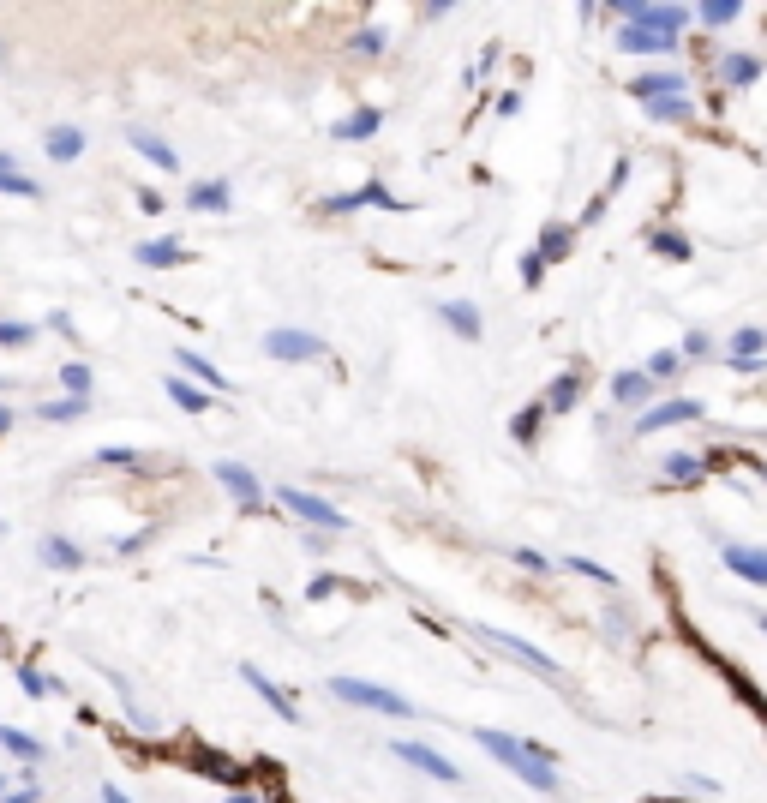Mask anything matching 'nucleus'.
Returning a JSON list of instances; mask_svg holds the SVG:
<instances>
[{"label":"nucleus","instance_id":"nucleus-1","mask_svg":"<svg viewBox=\"0 0 767 803\" xmlns=\"http://www.w3.org/2000/svg\"><path fill=\"white\" fill-rule=\"evenodd\" d=\"M474 744H480L498 768H510L522 786L558 798V762H552L546 744H534V738H510V732H498V726H474Z\"/></svg>","mask_w":767,"mask_h":803},{"label":"nucleus","instance_id":"nucleus-2","mask_svg":"<svg viewBox=\"0 0 767 803\" xmlns=\"http://www.w3.org/2000/svg\"><path fill=\"white\" fill-rule=\"evenodd\" d=\"M330 696H336V702H348V708L384 714V720H414V714H420L408 696H396L390 684H372V678H330Z\"/></svg>","mask_w":767,"mask_h":803},{"label":"nucleus","instance_id":"nucleus-3","mask_svg":"<svg viewBox=\"0 0 767 803\" xmlns=\"http://www.w3.org/2000/svg\"><path fill=\"white\" fill-rule=\"evenodd\" d=\"M276 504H282L294 522H306L312 534H348V528H354L348 510H336L330 498H318V492H306V486H276Z\"/></svg>","mask_w":767,"mask_h":803},{"label":"nucleus","instance_id":"nucleus-4","mask_svg":"<svg viewBox=\"0 0 767 803\" xmlns=\"http://www.w3.org/2000/svg\"><path fill=\"white\" fill-rule=\"evenodd\" d=\"M486 648H498L504 660H516V666H528L534 678H546V684H564V666L552 660V654H540L534 642H522V636H510V630H498V624H468Z\"/></svg>","mask_w":767,"mask_h":803},{"label":"nucleus","instance_id":"nucleus-5","mask_svg":"<svg viewBox=\"0 0 767 803\" xmlns=\"http://www.w3.org/2000/svg\"><path fill=\"white\" fill-rule=\"evenodd\" d=\"M264 354L282 360V366H306V360H324V336H318V330H294V324H282V330L264 336Z\"/></svg>","mask_w":767,"mask_h":803},{"label":"nucleus","instance_id":"nucleus-6","mask_svg":"<svg viewBox=\"0 0 767 803\" xmlns=\"http://www.w3.org/2000/svg\"><path fill=\"white\" fill-rule=\"evenodd\" d=\"M210 474H216V486H222L240 510H264V504H270V492L258 486V474H252L246 462H210Z\"/></svg>","mask_w":767,"mask_h":803},{"label":"nucleus","instance_id":"nucleus-7","mask_svg":"<svg viewBox=\"0 0 767 803\" xmlns=\"http://www.w3.org/2000/svg\"><path fill=\"white\" fill-rule=\"evenodd\" d=\"M624 24H654V30H666V36H678L696 12L690 6H660V0H624V6H612Z\"/></svg>","mask_w":767,"mask_h":803},{"label":"nucleus","instance_id":"nucleus-8","mask_svg":"<svg viewBox=\"0 0 767 803\" xmlns=\"http://www.w3.org/2000/svg\"><path fill=\"white\" fill-rule=\"evenodd\" d=\"M390 756H396V762H408V768H420V774H432V780H444V786H456V780H462V768H456L450 756H438L432 744L396 738V744H390Z\"/></svg>","mask_w":767,"mask_h":803},{"label":"nucleus","instance_id":"nucleus-9","mask_svg":"<svg viewBox=\"0 0 767 803\" xmlns=\"http://www.w3.org/2000/svg\"><path fill=\"white\" fill-rule=\"evenodd\" d=\"M690 420H702V402H696V396H672V402H654L648 414H636V432L654 438V432H666V426H690Z\"/></svg>","mask_w":767,"mask_h":803},{"label":"nucleus","instance_id":"nucleus-10","mask_svg":"<svg viewBox=\"0 0 767 803\" xmlns=\"http://www.w3.org/2000/svg\"><path fill=\"white\" fill-rule=\"evenodd\" d=\"M630 96H642V102H666V96H690V72H678V66H654V72L630 78Z\"/></svg>","mask_w":767,"mask_h":803},{"label":"nucleus","instance_id":"nucleus-11","mask_svg":"<svg viewBox=\"0 0 767 803\" xmlns=\"http://www.w3.org/2000/svg\"><path fill=\"white\" fill-rule=\"evenodd\" d=\"M582 396H588V378H582V366H564V372L546 384V396H540V402H546V414L558 420V414H576V408H582Z\"/></svg>","mask_w":767,"mask_h":803},{"label":"nucleus","instance_id":"nucleus-12","mask_svg":"<svg viewBox=\"0 0 767 803\" xmlns=\"http://www.w3.org/2000/svg\"><path fill=\"white\" fill-rule=\"evenodd\" d=\"M762 348H767V330L762 324H744V330L726 342V366H732V372H767Z\"/></svg>","mask_w":767,"mask_h":803},{"label":"nucleus","instance_id":"nucleus-13","mask_svg":"<svg viewBox=\"0 0 767 803\" xmlns=\"http://www.w3.org/2000/svg\"><path fill=\"white\" fill-rule=\"evenodd\" d=\"M240 684H252L258 696H264V708L276 714V720H288V726H300V708H294V690H282L276 678H264L258 666H240Z\"/></svg>","mask_w":767,"mask_h":803},{"label":"nucleus","instance_id":"nucleus-14","mask_svg":"<svg viewBox=\"0 0 767 803\" xmlns=\"http://www.w3.org/2000/svg\"><path fill=\"white\" fill-rule=\"evenodd\" d=\"M654 390H660V384H654L642 366H630V372H618V378H612V402H618V408H636V414H648V408H654Z\"/></svg>","mask_w":767,"mask_h":803},{"label":"nucleus","instance_id":"nucleus-15","mask_svg":"<svg viewBox=\"0 0 767 803\" xmlns=\"http://www.w3.org/2000/svg\"><path fill=\"white\" fill-rule=\"evenodd\" d=\"M126 144H132L144 162H156L162 174H180V156H174V144H168L162 132H150V126H126Z\"/></svg>","mask_w":767,"mask_h":803},{"label":"nucleus","instance_id":"nucleus-16","mask_svg":"<svg viewBox=\"0 0 767 803\" xmlns=\"http://www.w3.org/2000/svg\"><path fill=\"white\" fill-rule=\"evenodd\" d=\"M432 318H444L462 342H480V336H486V318H480V306H474V300H438V306H432Z\"/></svg>","mask_w":767,"mask_h":803},{"label":"nucleus","instance_id":"nucleus-17","mask_svg":"<svg viewBox=\"0 0 767 803\" xmlns=\"http://www.w3.org/2000/svg\"><path fill=\"white\" fill-rule=\"evenodd\" d=\"M174 366H180V378H192V384H204L210 396H222V390H228V378H222V366H216V360H204V354H198V348H186V342L174 348Z\"/></svg>","mask_w":767,"mask_h":803},{"label":"nucleus","instance_id":"nucleus-18","mask_svg":"<svg viewBox=\"0 0 767 803\" xmlns=\"http://www.w3.org/2000/svg\"><path fill=\"white\" fill-rule=\"evenodd\" d=\"M618 48H624V54H672L678 36H666V30H654V24H624V30H618Z\"/></svg>","mask_w":767,"mask_h":803},{"label":"nucleus","instance_id":"nucleus-19","mask_svg":"<svg viewBox=\"0 0 767 803\" xmlns=\"http://www.w3.org/2000/svg\"><path fill=\"white\" fill-rule=\"evenodd\" d=\"M384 126V108H372V102H360V108H348L336 126H330V138H342V144H360V138H372Z\"/></svg>","mask_w":767,"mask_h":803},{"label":"nucleus","instance_id":"nucleus-20","mask_svg":"<svg viewBox=\"0 0 767 803\" xmlns=\"http://www.w3.org/2000/svg\"><path fill=\"white\" fill-rule=\"evenodd\" d=\"M36 558H42L48 570H84V564H90V552H84L78 540H66V534H42Z\"/></svg>","mask_w":767,"mask_h":803},{"label":"nucleus","instance_id":"nucleus-21","mask_svg":"<svg viewBox=\"0 0 767 803\" xmlns=\"http://www.w3.org/2000/svg\"><path fill=\"white\" fill-rule=\"evenodd\" d=\"M762 54H744V48H738V54H720V66H714V72H720V84H726V90H750V84H756V78H762Z\"/></svg>","mask_w":767,"mask_h":803},{"label":"nucleus","instance_id":"nucleus-22","mask_svg":"<svg viewBox=\"0 0 767 803\" xmlns=\"http://www.w3.org/2000/svg\"><path fill=\"white\" fill-rule=\"evenodd\" d=\"M228 204H234V192H228V180H222V174H216V180H192V186H186V210L228 216Z\"/></svg>","mask_w":767,"mask_h":803},{"label":"nucleus","instance_id":"nucleus-23","mask_svg":"<svg viewBox=\"0 0 767 803\" xmlns=\"http://www.w3.org/2000/svg\"><path fill=\"white\" fill-rule=\"evenodd\" d=\"M720 558H726V570H732V576H744V582L767 588V546H726Z\"/></svg>","mask_w":767,"mask_h":803},{"label":"nucleus","instance_id":"nucleus-24","mask_svg":"<svg viewBox=\"0 0 767 803\" xmlns=\"http://www.w3.org/2000/svg\"><path fill=\"white\" fill-rule=\"evenodd\" d=\"M132 258H138L144 270H180V264H186V246H180V240H138Z\"/></svg>","mask_w":767,"mask_h":803},{"label":"nucleus","instance_id":"nucleus-25","mask_svg":"<svg viewBox=\"0 0 767 803\" xmlns=\"http://www.w3.org/2000/svg\"><path fill=\"white\" fill-rule=\"evenodd\" d=\"M0 750H6L12 762H24V768H42V762H48V744L30 738V732H18V726H0Z\"/></svg>","mask_w":767,"mask_h":803},{"label":"nucleus","instance_id":"nucleus-26","mask_svg":"<svg viewBox=\"0 0 767 803\" xmlns=\"http://www.w3.org/2000/svg\"><path fill=\"white\" fill-rule=\"evenodd\" d=\"M42 150H48V162H78L84 156V126H48Z\"/></svg>","mask_w":767,"mask_h":803},{"label":"nucleus","instance_id":"nucleus-27","mask_svg":"<svg viewBox=\"0 0 767 803\" xmlns=\"http://www.w3.org/2000/svg\"><path fill=\"white\" fill-rule=\"evenodd\" d=\"M708 474V456H696V450H672L666 462H660V480L666 486H690V480H702Z\"/></svg>","mask_w":767,"mask_h":803},{"label":"nucleus","instance_id":"nucleus-28","mask_svg":"<svg viewBox=\"0 0 767 803\" xmlns=\"http://www.w3.org/2000/svg\"><path fill=\"white\" fill-rule=\"evenodd\" d=\"M570 246H576V222H546L534 252H540L546 264H564V258H570Z\"/></svg>","mask_w":767,"mask_h":803},{"label":"nucleus","instance_id":"nucleus-29","mask_svg":"<svg viewBox=\"0 0 767 803\" xmlns=\"http://www.w3.org/2000/svg\"><path fill=\"white\" fill-rule=\"evenodd\" d=\"M648 252H660V258H672V264H690V258H696V240H690L684 228H654V234H648Z\"/></svg>","mask_w":767,"mask_h":803},{"label":"nucleus","instance_id":"nucleus-30","mask_svg":"<svg viewBox=\"0 0 767 803\" xmlns=\"http://www.w3.org/2000/svg\"><path fill=\"white\" fill-rule=\"evenodd\" d=\"M168 402H174V408H186V414H210V408H216V396H210L204 384H192V378H180V372L168 378Z\"/></svg>","mask_w":767,"mask_h":803},{"label":"nucleus","instance_id":"nucleus-31","mask_svg":"<svg viewBox=\"0 0 767 803\" xmlns=\"http://www.w3.org/2000/svg\"><path fill=\"white\" fill-rule=\"evenodd\" d=\"M90 462H96V468H108V474H138V468H150V456H144V450H132V444H102Z\"/></svg>","mask_w":767,"mask_h":803},{"label":"nucleus","instance_id":"nucleus-32","mask_svg":"<svg viewBox=\"0 0 767 803\" xmlns=\"http://www.w3.org/2000/svg\"><path fill=\"white\" fill-rule=\"evenodd\" d=\"M36 414H42L48 426H72V420H84V414H90V396H54V402H42Z\"/></svg>","mask_w":767,"mask_h":803},{"label":"nucleus","instance_id":"nucleus-33","mask_svg":"<svg viewBox=\"0 0 767 803\" xmlns=\"http://www.w3.org/2000/svg\"><path fill=\"white\" fill-rule=\"evenodd\" d=\"M546 420H552V414H546V402H528V408H516V420H510V438L534 450V438H540V426H546Z\"/></svg>","mask_w":767,"mask_h":803},{"label":"nucleus","instance_id":"nucleus-34","mask_svg":"<svg viewBox=\"0 0 767 803\" xmlns=\"http://www.w3.org/2000/svg\"><path fill=\"white\" fill-rule=\"evenodd\" d=\"M18 690H24L30 702H48V696H66V684H60V678H48V672H36V666H18Z\"/></svg>","mask_w":767,"mask_h":803},{"label":"nucleus","instance_id":"nucleus-35","mask_svg":"<svg viewBox=\"0 0 767 803\" xmlns=\"http://www.w3.org/2000/svg\"><path fill=\"white\" fill-rule=\"evenodd\" d=\"M738 18H744L738 0H702V6H696V24H714V30H720V24H738Z\"/></svg>","mask_w":767,"mask_h":803},{"label":"nucleus","instance_id":"nucleus-36","mask_svg":"<svg viewBox=\"0 0 767 803\" xmlns=\"http://www.w3.org/2000/svg\"><path fill=\"white\" fill-rule=\"evenodd\" d=\"M348 48H354V54H366V60H378V54L390 48V30H378V24H360V30L348 36Z\"/></svg>","mask_w":767,"mask_h":803},{"label":"nucleus","instance_id":"nucleus-37","mask_svg":"<svg viewBox=\"0 0 767 803\" xmlns=\"http://www.w3.org/2000/svg\"><path fill=\"white\" fill-rule=\"evenodd\" d=\"M360 204H366V210H408V198H396L384 180H366V186H360Z\"/></svg>","mask_w":767,"mask_h":803},{"label":"nucleus","instance_id":"nucleus-38","mask_svg":"<svg viewBox=\"0 0 767 803\" xmlns=\"http://www.w3.org/2000/svg\"><path fill=\"white\" fill-rule=\"evenodd\" d=\"M642 372H648V378H654V384H672V378H678V372H684V354H678V348H660V354H654V360H648V366H642Z\"/></svg>","mask_w":767,"mask_h":803},{"label":"nucleus","instance_id":"nucleus-39","mask_svg":"<svg viewBox=\"0 0 767 803\" xmlns=\"http://www.w3.org/2000/svg\"><path fill=\"white\" fill-rule=\"evenodd\" d=\"M90 384H96V372H90L84 360H66V366H60V390H66V396H90Z\"/></svg>","mask_w":767,"mask_h":803},{"label":"nucleus","instance_id":"nucleus-40","mask_svg":"<svg viewBox=\"0 0 767 803\" xmlns=\"http://www.w3.org/2000/svg\"><path fill=\"white\" fill-rule=\"evenodd\" d=\"M696 102L690 96H666V102H648V120H690Z\"/></svg>","mask_w":767,"mask_h":803},{"label":"nucleus","instance_id":"nucleus-41","mask_svg":"<svg viewBox=\"0 0 767 803\" xmlns=\"http://www.w3.org/2000/svg\"><path fill=\"white\" fill-rule=\"evenodd\" d=\"M510 564H516V570H528V576H552V558H546V552H534V546H516V552H510Z\"/></svg>","mask_w":767,"mask_h":803},{"label":"nucleus","instance_id":"nucleus-42","mask_svg":"<svg viewBox=\"0 0 767 803\" xmlns=\"http://www.w3.org/2000/svg\"><path fill=\"white\" fill-rule=\"evenodd\" d=\"M318 210H324V216H354V210H366V204H360V186H354V192H330Z\"/></svg>","mask_w":767,"mask_h":803},{"label":"nucleus","instance_id":"nucleus-43","mask_svg":"<svg viewBox=\"0 0 767 803\" xmlns=\"http://www.w3.org/2000/svg\"><path fill=\"white\" fill-rule=\"evenodd\" d=\"M564 570H576V576H588V582H600V588H612L618 576L606 570V564H594V558H564Z\"/></svg>","mask_w":767,"mask_h":803},{"label":"nucleus","instance_id":"nucleus-44","mask_svg":"<svg viewBox=\"0 0 767 803\" xmlns=\"http://www.w3.org/2000/svg\"><path fill=\"white\" fill-rule=\"evenodd\" d=\"M36 342V324H12V318H0V348H30Z\"/></svg>","mask_w":767,"mask_h":803},{"label":"nucleus","instance_id":"nucleus-45","mask_svg":"<svg viewBox=\"0 0 767 803\" xmlns=\"http://www.w3.org/2000/svg\"><path fill=\"white\" fill-rule=\"evenodd\" d=\"M678 354H684V360H708V354H714V336H708V330H690V336L678 342Z\"/></svg>","mask_w":767,"mask_h":803},{"label":"nucleus","instance_id":"nucleus-46","mask_svg":"<svg viewBox=\"0 0 767 803\" xmlns=\"http://www.w3.org/2000/svg\"><path fill=\"white\" fill-rule=\"evenodd\" d=\"M330 594H354V582H342V576H312L306 600H330Z\"/></svg>","mask_w":767,"mask_h":803},{"label":"nucleus","instance_id":"nucleus-47","mask_svg":"<svg viewBox=\"0 0 767 803\" xmlns=\"http://www.w3.org/2000/svg\"><path fill=\"white\" fill-rule=\"evenodd\" d=\"M522 282H528V288L546 282V258H540V252H522Z\"/></svg>","mask_w":767,"mask_h":803},{"label":"nucleus","instance_id":"nucleus-48","mask_svg":"<svg viewBox=\"0 0 767 803\" xmlns=\"http://www.w3.org/2000/svg\"><path fill=\"white\" fill-rule=\"evenodd\" d=\"M162 204H168V198H162L156 186H138V210H144V216H162Z\"/></svg>","mask_w":767,"mask_h":803},{"label":"nucleus","instance_id":"nucleus-49","mask_svg":"<svg viewBox=\"0 0 767 803\" xmlns=\"http://www.w3.org/2000/svg\"><path fill=\"white\" fill-rule=\"evenodd\" d=\"M48 330H54V336H66V342H78V324H72L66 312H48Z\"/></svg>","mask_w":767,"mask_h":803},{"label":"nucleus","instance_id":"nucleus-50","mask_svg":"<svg viewBox=\"0 0 767 803\" xmlns=\"http://www.w3.org/2000/svg\"><path fill=\"white\" fill-rule=\"evenodd\" d=\"M36 798H42V786H36V780H24V786H18L6 803H36Z\"/></svg>","mask_w":767,"mask_h":803},{"label":"nucleus","instance_id":"nucleus-51","mask_svg":"<svg viewBox=\"0 0 767 803\" xmlns=\"http://www.w3.org/2000/svg\"><path fill=\"white\" fill-rule=\"evenodd\" d=\"M498 114H504V120H510V114H522V96H516V90H504V96H498Z\"/></svg>","mask_w":767,"mask_h":803},{"label":"nucleus","instance_id":"nucleus-52","mask_svg":"<svg viewBox=\"0 0 767 803\" xmlns=\"http://www.w3.org/2000/svg\"><path fill=\"white\" fill-rule=\"evenodd\" d=\"M12 420H18V414H12V402H6V396H0V438H6V432H12Z\"/></svg>","mask_w":767,"mask_h":803},{"label":"nucleus","instance_id":"nucleus-53","mask_svg":"<svg viewBox=\"0 0 767 803\" xmlns=\"http://www.w3.org/2000/svg\"><path fill=\"white\" fill-rule=\"evenodd\" d=\"M102 803H132V798H126L120 786H102Z\"/></svg>","mask_w":767,"mask_h":803},{"label":"nucleus","instance_id":"nucleus-54","mask_svg":"<svg viewBox=\"0 0 767 803\" xmlns=\"http://www.w3.org/2000/svg\"><path fill=\"white\" fill-rule=\"evenodd\" d=\"M6 174H18V162H12V156L0 150V180H6Z\"/></svg>","mask_w":767,"mask_h":803},{"label":"nucleus","instance_id":"nucleus-55","mask_svg":"<svg viewBox=\"0 0 767 803\" xmlns=\"http://www.w3.org/2000/svg\"><path fill=\"white\" fill-rule=\"evenodd\" d=\"M228 803H258L252 792H228Z\"/></svg>","mask_w":767,"mask_h":803},{"label":"nucleus","instance_id":"nucleus-56","mask_svg":"<svg viewBox=\"0 0 767 803\" xmlns=\"http://www.w3.org/2000/svg\"><path fill=\"white\" fill-rule=\"evenodd\" d=\"M6 798H12V786H6V774H0V803H6Z\"/></svg>","mask_w":767,"mask_h":803},{"label":"nucleus","instance_id":"nucleus-57","mask_svg":"<svg viewBox=\"0 0 767 803\" xmlns=\"http://www.w3.org/2000/svg\"><path fill=\"white\" fill-rule=\"evenodd\" d=\"M6 390H12V378H6V372H0V396H6Z\"/></svg>","mask_w":767,"mask_h":803},{"label":"nucleus","instance_id":"nucleus-58","mask_svg":"<svg viewBox=\"0 0 767 803\" xmlns=\"http://www.w3.org/2000/svg\"><path fill=\"white\" fill-rule=\"evenodd\" d=\"M762 630H767V612H762Z\"/></svg>","mask_w":767,"mask_h":803},{"label":"nucleus","instance_id":"nucleus-59","mask_svg":"<svg viewBox=\"0 0 767 803\" xmlns=\"http://www.w3.org/2000/svg\"><path fill=\"white\" fill-rule=\"evenodd\" d=\"M0 60H6V48H0Z\"/></svg>","mask_w":767,"mask_h":803}]
</instances>
